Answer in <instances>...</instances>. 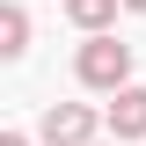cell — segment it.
<instances>
[{
    "instance_id": "obj_3",
    "label": "cell",
    "mask_w": 146,
    "mask_h": 146,
    "mask_svg": "<svg viewBox=\"0 0 146 146\" xmlns=\"http://www.w3.org/2000/svg\"><path fill=\"white\" fill-rule=\"evenodd\" d=\"M110 131H117V139H146V88H117V102H110Z\"/></svg>"
},
{
    "instance_id": "obj_7",
    "label": "cell",
    "mask_w": 146,
    "mask_h": 146,
    "mask_svg": "<svg viewBox=\"0 0 146 146\" xmlns=\"http://www.w3.org/2000/svg\"><path fill=\"white\" fill-rule=\"evenodd\" d=\"M124 7H146V0H124Z\"/></svg>"
},
{
    "instance_id": "obj_4",
    "label": "cell",
    "mask_w": 146,
    "mask_h": 146,
    "mask_svg": "<svg viewBox=\"0 0 146 146\" xmlns=\"http://www.w3.org/2000/svg\"><path fill=\"white\" fill-rule=\"evenodd\" d=\"M117 7H124V0H66V15L80 22V29H88V36H102L110 22H117Z\"/></svg>"
},
{
    "instance_id": "obj_5",
    "label": "cell",
    "mask_w": 146,
    "mask_h": 146,
    "mask_svg": "<svg viewBox=\"0 0 146 146\" xmlns=\"http://www.w3.org/2000/svg\"><path fill=\"white\" fill-rule=\"evenodd\" d=\"M0 51H7V58H22V51H29V15H22L15 0L0 7Z\"/></svg>"
},
{
    "instance_id": "obj_2",
    "label": "cell",
    "mask_w": 146,
    "mask_h": 146,
    "mask_svg": "<svg viewBox=\"0 0 146 146\" xmlns=\"http://www.w3.org/2000/svg\"><path fill=\"white\" fill-rule=\"evenodd\" d=\"M95 124H102V117H95L88 102H51L44 110V139L51 146H95Z\"/></svg>"
},
{
    "instance_id": "obj_1",
    "label": "cell",
    "mask_w": 146,
    "mask_h": 146,
    "mask_svg": "<svg viewBox=\"0 0 146 146\" xmlns=\"http://www.w3.org/2000/svg\"><path fill=\"white\" fill-rule=\"evenodd\" d=\"M80 80L88 88H131V44H117V36H88L80 44Z\"/></svg>"
},
{
    "instance_id": "obj_6",
    "label": "cell",
    "mask_w": 146,
    "mask_h": 146,
    "mask_svg": "<svg viewBox=\"0 0 146 146\" xmlns=\"http://www.w3.org/2000/svg\"><path fill=\"white\" fill-rule=\"evenodd\" d=\"M0 146H29V139H22V131H0Z\"/></svg>"
}]
</instances>
